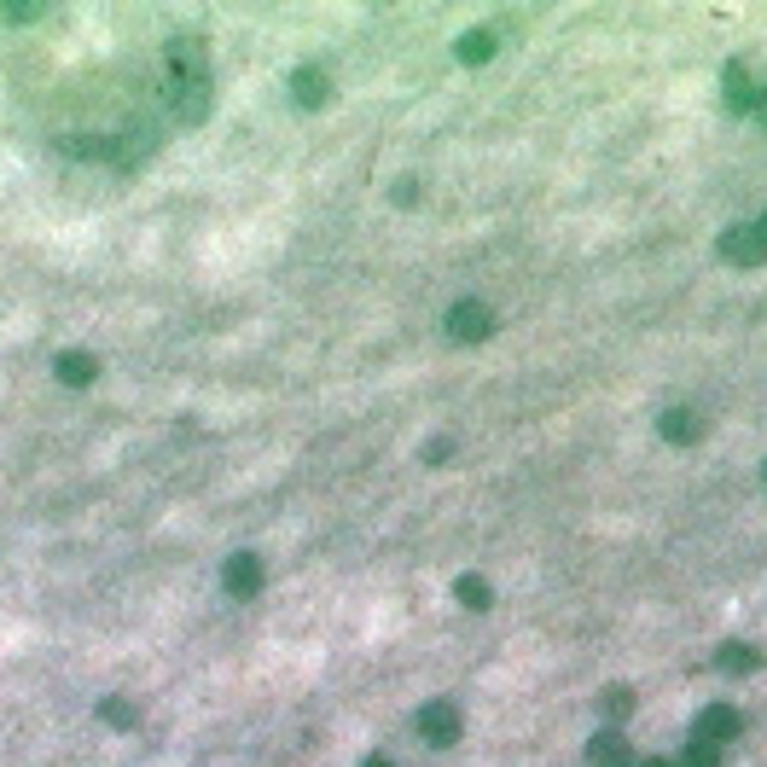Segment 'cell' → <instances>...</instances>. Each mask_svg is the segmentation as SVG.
Segmentation results:
<instances>
[{
	"label": "cell",
	"mask_w": 767,
	"mask_h": 767,
	"mask_svg": "<svg viewBox=\"0 0 767 767\" xmlns=\"http://www.w3.org/2000/svg\"><path fill=\"white\" fill-rule=\"evenodd\" d=\"M459 732H466V715H459L454 697H431V704L419 709V739L424 744L448 750V744H459Z\"/></svg>",
	"instance_id": "1"
},
{
	"label": "cell",
	"mask_w": 767,
	"mask_h": 767,
	"mask_svg": "<svg viewBox=\"0 0 767 767\" xmlns=\"http://www.w3.org/2000/svg\"><path fill=\"white\" fill-rule=\"evenodd\" d=\"M739 732H744V715H739V709H732V704H709L704 715H697V727H692V744L727 750Z\"/></svg>",
	"instance_id": "2"
},
{
	"label": "cell",
	"mask_w": 767,
	"mask_h": 767,
	"mask_svg": "<svg viewBox=\"0 0 767 767\" xmlns=\"http://www.w3.org/2000/svg\"><path fill=\"white\" fill-rule=\"evenodd\" d=\"M488 332H494V309H488V302L466 297V302H454V309H448V337H454V344H483Z\"/></svg>",
	"instance_id": "3"
},
{
	"label": "cell",
	"mask_w": 767,
	"mask_h": 767,
	"mask_svg": "<svg viewBox=\"0 0 767 767\" xmlns=\"http://www.w3.org/2000/svg\"><path fill=\"white\" fill-rule=\"evenodd\" d=\"M221 582H227L233 599H250V593H262V558H256V553H233L227 570H221Z\"/></svg>",
	"instance_id": "4"
},
{
	"label": "cell",
	"mask_w": 767,
	"mask_h": 767,
	"mask_svg": "<svg viewBox=\"0 0 767 767\" xmlns=\"http://www.w3.org/2000/svg\"><path fill=\"white\" fill-rule=\"evenodd\" d=\"M292 99H297L302 111H320L332 99V76L320 71V64H302V71L292 76Z\"/></svg>",
	"instance_id": "5"
},
{
	"label": "cell",
	"mask_w": 767,
	"mask_h": 767,
	"mask_svg": "<svg viewBox=\"0 0 767 767\" xmlns=\"http://www.w3.org/2000/svg\"><path fill=\"white\" fill-rule=\"evenodd\" d=\"M53 372H59V384L88 389V384L99 379V361H94L88 349H64V355H53Z\"/></svg>",
	"instance_id": "6"
},
{
	"label": "cell",
	"mask_w": 767,
	"mask_h": 767,
	"mask_svg": "<svg viewBox=\"0 0 767 767\" xmlns=\"http://www.w3.org/2000/svg\"><path fill=\"white\" fill-rule=\"evenodd\" d=\"M587 762L593 767H628V762H634V750H628V739H622L617 727H605L599 739L587 744Z\"/></svg>",
	"instance_id": "7"
},
{
	"label": "cell",
	"mask_w": 767,
	"mask_h": 767,
	"mask_svg": "<svg viewBox=\"0 0 767 767\" xmlns=\"http://www.w3.org/2000/svg\"><path fill=\"white\" fill-rule=\"evenodd\" d=\"M494 47H500V36H494V29H471V36L459 41V59H466V64H483V59H494Z\"/></svg>",
	"instance_id": "8"
},
{
	"label": "cell",
	"mask_w": 767,
	"mask_h": 767,
	"mask_svg": "<svg viewBox=\"0 0 767 767\" xmlns=\"http://www.w3.org/2000/svg\"><path fill=\"white\" fill-rule=\"evenodd\" d=\"M715 663H721V669H732V675H750V669H756V652H750L744 640H727L721 652H715Z\"/></svg>",
	"instance_id": "9"
},
{
	"label": "cell",
	"mask_w": 767,
	"mask_h": 767,
	"mask_svg": "<svg viewBox=\"0 0 767 767\" xmlns=\"http://www.w3.org/2000/svg\"><path fill=\"white\" fill-rule=\"evenodd\" d=\"M99 721H106V727H134V721H140V709H134L128 697H99Z\"/></svg>",
	"instance_id": "10"
},
{
	"label": "cell",
	"mask_w": 767,
	"mask_h": 767,
	"mask_svg": "<svg viewBox=\"0 0 767 767\" xmlns=\"http://www.w3.org/2000/svg\"><path fill=\"white\" fill-rule=\"evenodd\" d=\"M459 605H466V610H488V599H494V593H488V582H483V576H459Z\"/></svg>",
	"instance_id": "11"
},
{
	"label": "cell",
	"mask_w": 767,
	"mask_h": 767,
	"mask_svg": "<svg viewBox=\"0 0 767 767\" xmlns=\"http://www.w3.org/2000/svg\"><path fill=\"white\" fill-rule=\"evenodd\" d=\"M663 436H669V442H675V436L692 442V436H697V419L686 413V407H675V413H663Z\"/></svg>",
	"instance_id": "12"
},
{
	"label": "cell",
	"mask_w": 767,
	"mask_h": 767,
	"mask_svg": "<svg viewBox=\"0 0 767 767\" xmlns=\"http://www.w3.org/2000/svg\"><path fill=\"white\" fill-rule=\"evenodd\" d=\"M675 767H721V750H709V744H686V762H675Z\"/></svg>",
	"instance_id": "13"
},
{
	"label": "cell",
	"mask_w": 767,
	"mask_h": 767,
	"mask_svg": "<svg viewBox=\"0 0 767 767\" xmlns=\"http://www.w3.org/2000/svg\"><path fill=\"white\" fill-rule=\"evenodd\" d=\"M605 715H610V721H617V715H634V692L610 686V692H605Z\"/></svg>",
	"instance_id": "14"
},
{
	"label": "cell",
	"mask_w": 767,
	"mask_h": 767,
	"mask_svg": "<svg viewBox=\"0 0 767 767\" xmlns=\"http://www.w3.org/2000/svg\"><path fill=\"white\" fill-rule=\"evenodd\" d=\"M750 111H756V123H767V82L756 88V99H750Z\"/></svg>",
	"instance_id": "15"
},
{
	"label": "cell",
	"mask_w": 767,
	"mask_h": 767,
	"mask_svg": "<svg viewBox=\"0 0 767 767\" xmlns=\"http://www.w3.org/2000/svg\"><path fill=\"white\" fill-rule=\"evenodd\" d=\"M750 233H756V245H762V256H767V215H762V221H750Z\"/></svg>",
	"instance_id": "16"
},
{
	"label": "cell",
	"mask_w": 767,
	"mask_h": 767,
	"mask_svg": "<svg viewBox=\"0 0 767 767\" xmlns=\"http://www.w3.org/2000/svg\"><path fill=\"white\" fill-rule=\"evenodd\" d=\"M361 767H396V762H389V756H367Z\"/></svg>",
	"instance_id": "17"
},
{
	"label": "cell",
	"mask_w": 767,
	"mask_h": 767,
	"mask_svg": "<svg viewBox=\"0 0 767 767\" xmlns=\"http://www.w3.org/2000/svg\"><path fill=\"white\" fill-rule=\"evenodd\" d=\"M640 767H675L669 756H652V762H640Z\"/></svg>",
	"instance_id": "18"
}]
</instances>
